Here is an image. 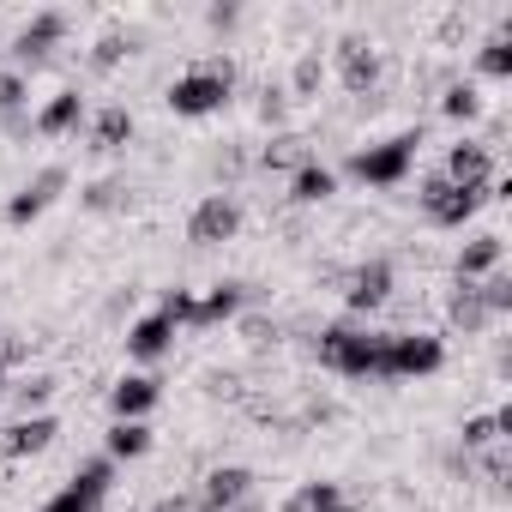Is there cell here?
Returning <instances> with one entry per match:
<instances>
[{
	"label": "cell",
	"instance_id": "28",
	"mask_svg": "<svg viewBox=\"0 0 512 512\" xmlns=\"http://www.w3.org/2000/svg\"><path fill=\"white\" fill-rule=\"evenodd\" d=\"M446 115H452V121H476V115H482L476 85H452V91H446Z\"/></svg>",
	"mask_w": 512,
	"mask_h": 512
},
{
	"label": "cell",
	"instance_id": "19",
	"mask_svg": "<svg viewBox=\"0 0 512 512\" xmlns=\"http://www.w3.org/2000/svg\"><path fill=\"white\" fill-rule=\"evenodd\" d=\"M241 302H247V284H217L205 302H193V326H217V320H229Z\"/></svg>",
	"mask_w": 512,
	"mask_h": 512
},
{
	"label": "cell",
	"instance_id": "16",
	"mask_svg": "<svg viewBox=\"0 0 512 512\" xmlns=\"http://www.w3.org/2000/svg\"><path fill=\"white\" fill-rule=\"evenodd\" d=\"M169 338H175V320H169V314H145V320L127 332V350H133L139 362H157V356L169 350Z\"/></svg>",
	"mask_w": 512,
	"mask_h": 512
},
{
	"label": "cell",
	"instance_id": "21",
	"mask_svg": "<svg viewBox=\"0 0 512 512\" xmlns=\"http://www.w3.org/2000/svg\"><path fill=\"white\" fill-rule=\"evenodd\" d=\"M506 434H512V410L476 416V422H464V452H488V446H500Z\"/></svg>",
	"mask_w": 512,
	"mask_h": 512
},
{
	"label": "cell",
	"instance_id": "31",
	"mask_svg": "<svg viewBox=\"0 0 512 512\" xmlns=\"http://www.w3.org/2000/svg\"><path fill=\"white\" fill-rule=\"evenodd\" d=\"M121 55H127V43H121V37H103V43H97V55H91V67H115Z\"/></svg>",
	"mask_w": 512,
	"mask_h": 512
},
{
	"label": "cell",
	"instance_id": "32",
	"mask_svg": "<svg viewBox=\"0 0 512 512\" xmlns=\"http://www.w3.org/2000/svg\"><path fill=\"white\" fill-rule=\"evenodd\" d=\"M284 163H296V139H278V145H266V169H284Z\"/></svg>",
	"mask_w": 512,
	"mask_h": 512
},
{
	"label": "cell",
	"instance_id": "8",
	"mask_svg": "<svg viewBox=\"0 0 512 512\" xmlns=\"http://www.w3.org/2000/svg\"><path fill=\"white\" fill-rule=\"evenodd\" d=\"M241 500H253V470H241V464L211 470V476L199 482V494H193L199 512H229V506H241Z\"/></svg>",
	"mask_w": 512,
	"mask_h": 512
},
{
	"label": "cell",
	"instance_id": "17",
	"mask_svg": "<svg viewBox=\"0 0 512 512\" xmlns=\"http://www.w3.org/2000/svg\"><path fill=\"white\" fill-rule=\"evenodd\" d=\"M488 272H500V235H476V241L458 253V284H476V278H488Z\"/></svg>",
	"mask_w": 512,
	"mask_h": 512
},
{
	"label": "cell",
	"instance_id": "7",
	"mask_svg": "<svg viewBox=\"0 0 512 512\" xmlns=\"http://www.w3.org/2000/svg\"><path fill=\"white\" fill-rule=\"evenodd\" d=\"M241 229V205L229 199V193H211L199 211H193V223H187V241L193 247H217V241H229Z\"/></svg>",
	"mask_w": 512,
	"mask_h": 512
},
{
	"label": "cell",
	"instance_id": "9",
	"mask_svg": "<svg viewBox=\"0 0 512 512\" xmlns=\"http://www.w3.org/2000/svg\"><path fill=\"white\" fill-rule=\"evenodd\" d=\"M67 187V169L61 163H49V169H37V181H25L19 193H13V205H7V217L13 223H31V217H43L49 205H55V193Z\"/></svg>",
	"mask_w": 512,
	"mask_h": 512
},
{
	"label": "cell",
	"instance_id": "27",
	"mask_svg": "<svg viewBox=\"0 0 512 512\" xmlns=\"http://www.w3.org/2000/svg\"><path fill=\"white\" fill-rule=\"evenodd\" d=\"M482 73H488V79H506V73H512V37H506V31H494V37L482 43Z\"/></svg>",
	"mask_w": 512,
	"mask_h": 512
},
{
	"label": "cell",
	"instance_id": "1",
	"mask_svg": "<svg viewBox=\"0 0 512 512\" xmlns=\"http://www.w3.org/2000/svg\"><path fill=\"white\" fill-rule=\"evenodd\" d=\"M380 350H386V332H356V326L320 332V362L350 380H380Z\"/></svg>",
	"mask_w": 512,
	"mask_h": 512
},
{
	"label": "cell",
	"instance_id": "20",
	"mask_svg": "<svg viewBox=\"0 0 512 512\" xmlns=\"http://www.w3.org/2000/svg\"><path fill=\"white\" fill-rule=\"evenodd\" d=\"M79 127V91H55L49 103H43V115H37V133H73Z\"/></svg>",
	"mask_w": 512,
	"mask_h": 512
},
{
	"label": "cell",
	"instance_id": "13",
	"mask_svg": "<svg viewBox=\"0 0 512 512\" xmlns=\"http://www.w3.org/2000/svg\"><path fill=\"white\" fill-rule=\"evenodd\" d=\"M488 175H494V157H488V145H452V157H446V181H458V187H488Z\"/></svg>",
	"mask_w": 512,
	"mask_h": 512
},
{
	"label": "cell",
	"instance_id": "12",
	"mask_svg": "<svg viewBox=\"0 0 512 512\" xmlns=\"http://www.w3.org/2000/svg\"><path fill=\"white\" fill-rule=\"evenodd\" d=\"M61 37H67V19H61V13H37V19L13 37V55H19V61H43Z\"/></svg>",
	"mask_w": 512,
	"mask_h": 512
},
{
	"label": "cell",
	"instance_id": "24",
	"mask_svg": "<svg viewBox=\"0 0 512 512\" xmlns=\"http://www.w3.org/2000/svg\"><path fill=\"white\" fill-rule=\"evenodd\" d=\"M452 320H458L464 332H482V326H488V308H482L476 284H458V296H452Z\"/></svg>",
	"mask_w": 512,
	"mask_h": 512
},
{
	"label": "cell",
	"instance_id": "26",
	"mask_svg": "<svg viewBox=\"0 0 512 512\" xmlns=\"http://www.w3.org/2000/svg\"><path fill=\"white\" fill-rule=\"evenodd\" d=\"M476 296H482V308H488V320H500V314L512 308V278H506V272H488V278L476 284Z\"/></svg>",
	"mask_w": 512,
	"mask_h": 512
},
{
	"label": "cell",
	"instance_id": "14",
	"mask_svg": "<svg viewBox=\"0 0 512 512\" xmlns=\"http://www.w3.org/2000/svg\"><path fill=\"white\" fill-rule=\"evenodd\" d=\"M338 73H344V85H350V91H374L380 61H374V49H368V43L344 37V43H338Z\"/></svg>",
	"mask_w": 512,
	"mask_h": 512
},
{
	"label": "cell",
	"instance_id": "25",
	"mask_svg": "<svg viewBox=\"0 0 512 512\" xmlns=\"http://www.w3.org/2000/svg\"><path fill=\"white\" fill-rule=\"evenodd\" d=\"M344 494H338V482H308L296 500H284L278 512H326V506H338Z\"/></svg>",
	"mask_w": 512,
	"mask_h": 512
},
{
	"label": "cell",
	"instance_id": "4",
	"mask_svg": "<svg viewBox=\"0 0 512 512\" xmlns=\"http://www.w3.org/2000/svg\"><path fill=\"white\" fill-rule=\"evenodd\" d=\"M440 362H446L440 338H422V332H386L380 380H416V374H434Z\"/></svg>",
	"mask_w": 512,
	"mask_h": 512
},
{
	"label": "cell",
	"instance_id": "30",
	"mask_svg": "<svg viewBox=\"0 0 512 512\" xmlns=\"http://www.w3.org/2000/svg\"><path fill=\"white\" fill-rule=\"evenodd\" d=\"M121 193H127L121 181H97V187L85 193V205H91V211H109V205H121Z\"/></svg>",
	"mask_w": 512,
	"mask_h": 512
},
{
	"label": "cell",
	"instance_id": "35",
	"mask_svg": "<svg viewBox=\"0 0 512 512\" xmlns=\"http://www.w3.org/2000/svg\"><path fill=\"white\" fill-rule=\"evenodd\" d=\"M314 79H320V61H314V55H308V61H302V67H296V85H302V91H308V85H314Z\"/></svg>",
	"mask_w": 512,
	"mask_h": 512
},
{
	"label": "cell",
	"instance_id": "18",
	"mask_svg": "<svg viewBox=\"0 0 512 512\" xmlns=\"http://www.w3.org/2000/svg\"><path fill=\"white\" fill-rule=\"evenodd\" d=\"M133 139V115L115 103V109H103L97 121H91V151H121Z\"/></svg>",
	"mask_w": 512,
	"mask_h": 512
},
{
	"label": "cell",
	"instance_id": "3",
	"mask_svg": "<svg viewBox=\"0 0 512 512\" xmlns=\"http://www.w3.org/2000/svg\"><path fill=\"white\" fill-rule=\"evenodd\" d=\"M416 151H422V133H398V139H386V145L356 151V157H350V175L368 181V187H398V181L410 175Z\"/></svg>",
	"mask_w": 512,
	"mask_h": 512
},
{
	"label": "cell",
	"instance_id": "23",
	"mask_svg": "<svg viewBox=\"0 0 512 512\" xmlns=\"http://www.w3.org/2000/svg\"><path fill=\"white\" fill-rule=\"evenodd\" d=\"M151 452V428L145 422H115L109 428V458H139Z\"/></svg>",
	"mask_w": 512,
	"mask_h": 512
},
{
	"label": "cell",
	"instance_id": "34",
	"mask_svg": "<svg viewBox=\"0 0 512 512\" xmlns=\"http://www.w3.org/2000/svg\"><path fill=\"white\" fill-rule=\"evenodd\" d=\"M19 356H25V344H19V338H7V332H0V380H7V368H13Z\"/></svg>",
	"mask_w": 512,
	"mask_h": 512
},
{
	"label": "cell",
	"instance_id": "29",
	"mask_svg": "<svg viewBox=\"0 0 512 512\" xmlns=\"http://www.w3.org/2000/svg\"><path fill=\"white\" fill-rule=\"evenodd\" d=\"M19 103H25V79H19V73H0V115L13 121V115H19Z\"/></svg>",
	"mask_w": 512,
	"mask_h": 512
},
{
	"label": "cell",
	"instance_id": "6",
	"mask_svg": "<svg viewBox=\"0 0 512 512\" xmlns=\"http://www.w3.org/2000/svg\"><path fill=\"white\" fill-rule=\"evenodd\" d=\"M109 482H115V464H109V458H91V464H85V470H79L49 506H43V512H97V506L109 500Z\"/></svg>",
	"mask_w": 512,
	"mask_h": 512
},
{
	"label": "cell",
	"instance_id": "11",
	"mask_svg": "<svg viewBox=\"0 0 512 512\" xmlns=\"http://www.w3.org/2000/svg\"><path fill=\"white\" fill-rule=\"evenodd\" d=\"M55 434H61L55 416H25V422H13L7 434H0V458H31V452H43Z\"/></svg>",
	"mask_w": 512,
	"mask_h": 512
},
{
	"label": "cell",
	"instance_id": "5",
	"mask_svg": "<svg viewBox=\"0 0 512 512\" xmlns=\"http://www.w3.org/2000/svg\"><path fill=\"white\" fill-rule=\"evenodd\" d=\"M488 205V187H458V181H446V175H434L428 187H422V211H428V223H440V229H458L464 217H476Z\"/></svg>",
	"mask_w": 512,
	"mask_h": 512
},
{
	"label": "cell",
	"instance_id": "2",
	"mask_svg": "<svg viewBox=\"0 0 512 512\" xmlns=\"http://www.w3.org/2000/svg\"><path fill=\"white\" fill-rule=\"evenodd\" d=\"M229 91H235L229 61H205V67H193V73H181V79L169 85V109H175V115H211V109L229 103Z\"/></svg>",
	"mask_w": 512,
	"mask_h": 512
},
{
	"label": "cell",
	"instance_id": "10",
	"mask_svg": "<svg viewBox=\"0 0 512 512\" xmlns=\"http://www.w3.org/2000/svg\"><path fill=\"white\" fill-rule=\"evenodd\" d=\"M386 296H392V266H386V260L356 266V272H350V284H344V302H350L356 314H374Z\"/></svg>",
	"mask_w": 512,
	"mask_h": 512
},
{
	"label": "cell",
	"instance_id": "37",
	"mask_svg": "<svg viewBox=\"0 0 512 512\" xmlns=\"http://www.w3.org/2000/svg\"><path fill=\"white\" fill-rule=\"evenodd\" d=\"M229 512H260V506H253V500H241V506H229Z\"/></svg>",
	"mask_w": 512,
	"mask_h": 512
},
{
	"label": "cell",
	"instance_id": "33",
	"mask_svg": "<svg viewBox=\"0 0 512 512\" xmlns=\"http://www.w3.org/2000/svg\"><path fill=\"white\" fill-rule=\"evenodd\" d=\"M49 392H55V380H49V374H37L31 386H19V398H25V410H31V404H43Z\"/></svg>",
	"mask_w": 512,
	"mask_h": 512
},
{
	"label": "cell",
	"instance_id": "15",
	"mask_svg": "<svg viewBox=\"0 0 512 512\" xmlns=\"http://www.w3.org/2000/svg\"><path fill=\"white\" fill-rule=\"evenodd\" d=\"M157 398H163V392H157V380H151V374H127V380L109 392V404H115V416H121V422H139Z\"/></svg>",
	"mask_w": 512,
	"mask_h": 512
},
{
	"label": "cell",
	"instance_id": "22",
	"mask_svg": "<svg viewBox=\"0 0 512 512\" xmlns=\"http://www.w3.org/2000/svg\"><path fill=\"white\" fill-rule=\"evenodd\" d=\"M332 187H338V181H332V169L302 163V169H296V181H290V199H296V205H320V199H332Z\"/></svg>",
	"mask_w": 512,
	"mask_h": 512
},
{
	"label": "cell",
	"instance_id": "36",
	"mask_svg": "<svg viewBox=\"0 0 512 512\" xmlns=\"http://www.w3.org/2000/svg\"><path fill=\"white\" fill-rule=\"evenodd\" d=\"M151 512H193V500H181V494H169V500H157Z\"/></svg>",
	"mask_w": 512,
	"mask_h": 512
}]
</instances>
